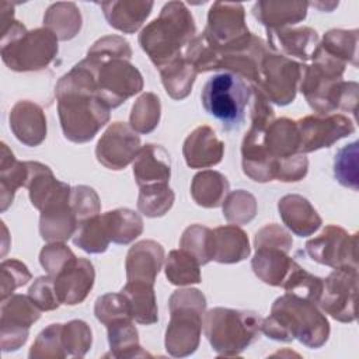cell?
<instances>
[{
    "label": "cell",
    "instance_id": "cell-1",
    "mask_svg": "<svg viewBox=\"0 0 359 359\" xmlns=\"http://www.w3.org/2000/svg\"><path fill=\"white\" fill-rule=\"evenodd\" d=\"M55 94L60 126L70 142H90L108 123L111 108L98 97L94 73L84 59L59 79Z\"/></svg>",
    "mask_w": 359,
    "mask_h": 359
},
{
    "label": "cell",
    "instance_id": "cell-2",
    "mask_svg": "<svg viewBox=\"0 0 359 359\" xmlns=\"http://www.w3.org/2000/svg\"><path fill=\"white\" fill-rule=\"evenodd\" d=\"M311 65H304L299 84L309 105L321 115L346 111L356 115L358 83L344 81L346 63L324 53L318 46Z\"/></svg>",
    "mask_w": 359,
    "mask_h": 359
},
{
    "label": "cell",
    "instance_id": "cell-3",
    "mask_svg": "<svg viewBox=\"0 0 359 359\" xmlns=\"http://www.w3.org/2000/svg\"><path fill=\"white\" fill-rule=\"evenodd\" d=\"M261 331L271 339H299L307 348H321L330 337V323L317 304L289 293L278 297L271 314L262 320Z\"/></svg>",
    "mask_w": 359,
    "mask_h": 359
},
{
    "label": "cell",
    "instance_id": "cell-4",
    "mask_svg": "<svg viewBox=\"0 0 359 359\" xmlns=\"http://www.w3.org/2000/svg\"><path fill=\"white\" fill-rule=\"evenodd\" d=\"M195 34V20L185 3L168 1L160 15L140 31L139 45L160 69L181 56V49L194 39Z\"/></svg>",
    "mask_w": 359,
    "mask_h": 359
},
{
    "label": "cell",
    "instance_id": "cell-5",
    "mask_svg": "<svg viewBox=\"0 0 359 359\" xmlns=\"http://www.w3.org/2000/svg\"><path fill=\"white\" fill-rule=\"evenodd\" d=\"M0 55L14 72H36L49 66L57 55V36L46 27L28 31L13 20L1 28Z\"/></svg>",
    "mask_w": 359,
    "mask_h": 359
},
{
    "label": "cell",
    "instance_id": "cell-6",
    "mask_svg": "<svg viewBox=\"0 0 359 359\" xmlns=\"http://www.w3.org/2000/svg\"><path fill=\"white\" fill-rule=\"evenodd\" d=\"M262 318L250 310L210 309L203 317V331L219 356H238L261 332Z\"/></svg>",
    "mask_w": 359,
    "mask_h": 359
},
{
    "label": "cell",
    "instance_id": "cell-7",
    "mask_svg": "<svg viewBox=\"0 0 359 359\" xmlns=\"http://www.w3.org/2000/svg\"><path fill=\"white\" fill-rule=\"evenodd\" d=\"M168 309L165 349L175 358L189 356L199 346L206 299L198 289H178L170 296Z\"/></svg>",
    "mask_w": 359,
    "mask_h": 359
},
{
    "label": "cell",
    "instance_id": "cell-8",
    "mask_svg": "<svg viewBox=\"0 0 359 359\" xmlns=\"http://www.w3.org/2000/svg\"><path fill=\"white\" fill-rule=\"evenodd\" d=\"M250 98L251 86L240 76L229 72L210 77L201 94L205 111L216 118L227 130L241 126Z\"/></svg>",
    "mask_w": 359,
    "mask_h": 359
},
{
    "label": "cell",
    "instance_id": "cell-9",
    "mask_svg": "<svg viewBox=\"0 0 359 359\" xmlns=\"http://www.w3.org/2000/svg\"><path fill=\"white\" fill-rule=\"evenodd\" d=\"M84 62L94 73L98 97L109 108L119 107L143 90V77L128 59L95 62L86 57Z\"/></svg>",
    "mask_w": 359,
    "mask_h": 359
},
{
    "label": "cell",
    "instance_id": "cell-10",
    "mask_svg": "<svg viewBox=\"0 0 359 359\" xmlns=\"http://www.w3.org/2000/svg\"><path fill=\"white\" fill-rule=\"evenodd\" d=\"M203 34L222 55L248 45L254 35L245 24L244 6L229 1H215L210 6Z\"/></svg>",
    "mask_w": 359,
    "mask_h": 359
},
{
    "label": "cell",
    "instance_id": "cell-11",
    "mask_svg": "<svg viewBox=\"0 0 359 359\" xmlns=\"http://www.w3.org/2000/svg\"><path fill=\"white\" fill-rule=\"evenodd\" d=\"M303 67V63L269 50L261 62L259 80L254 86L269 102L287 105L296 98Z\"/></svg>",
    "mask_w": 359,
    "mask_h": 359
},
{
    "label": "cell",
    "instance_id": "cell-12",
    "mask_svg": "<svg viewBox=\"0 0 359 359\" xmlns=\"http://www.w3.org/2000/svg\"><path fill=\"white\" fill-rule=\"evenodd\" d=\"M356 292L358 268H337L323 279V292L318 306L334 320L352 323L356 320Z\"/></svg>",
    "mask_w": 359,
    "mask_h": 359
},
{
    "label": "cell",
    "instance_id": "cell-13",
    "mask_svg": "<svg viewBox=\"0 0 359 359\" xmlns=\"http://www.w3.org/2000/svg\"><path fill=\"white\" fill-rule=\"evenodd\" d=\"M356 247L358 233L349 234L337 224H328L317 237L306 243V252L313 261L332 269L358 268Z\"/></svg>",
    "mask_w": 359,
    "mask_h": 359
},
{
    "label": "cell",
    "instance_id": "cell-14",
    "mask_svg": "<svg viewBox=\"0 0 359 359\" xmlns=\"http://www.w3.org/2000/svg\"><path fill=\"white\" fill-rule=\"evenodd\" d=\"M0 337L4 352L21 348L29 334V327L39 320L41 309L24 294H11L1 300Z\"/></svg>",
    "mask_w": 359,
    "mask_h": 359
},
{
    "label": "cell",
    "instance_id": "cell-15",
    "mask_svg": "<svg viewBox=\"0 0 359 359\" xmlns=\"http://www.w3.org/2000/svg\"><path fill=\"white\" fill-rule=\"evenodd\" d=\"M296 125L300 136L299 153L302 154L331 147L339 139L355 132L353 121L342 114L307 115L296 121Z\"/></svg>",
    "mask_w": 359,
    "mask_h": 359
},
{
    "label": "cell",
    "instance_id": "cell-16",
    "mask_svg": "<svg viewBox=\"0 0 359 359\" xmlns=\"http://www.w3.org/2000/svg\"><path fill=\"white\" fill-rule=\"evenodd\" d=\"M142 149L140 136L125 122L111 123L95 146V157L105 168L122 170Z\"/></svg>",
    "mask_w": 359,
    "mask_h": 359
},
{
    "label": "cell",
    "instance_id": "cell-17",
    "mask_svg": "<svg viewBox=\"0 0 359 359\" xmlns=\"http://www.w3.org/2000/svg\"><path fill=\"white\" fill-rule=\"evenodd\" d=\"M271 122L251 119V126L241 143L243 171L257 182L272 181L276 174V161L268 154L264 146V135Z\"/></svg>",
    "mask_w": 359,
    "mask_h": 359
},
{
    "label": "cell",
    "instance_id": "cell-18",
    "mask_svg": "<svg viewBox=\"0 0 359 359\" xmlns=\"http://www.w3.org/2000/svg\"><path fill=\"white\" fill-rule=\"evenodd\" d=\"M94 265L87 258H72L53 278L55 290L62 304L74 306L86 300L94 286Z\"/></svg>",
    "mask_w": 359,
    "mask_h": 359
},
{
    "label": "cell",
    "instance_id": "cell-19",
    "mask_svg": "<svg viewBox=\"0 0 359 359\" xmlns=\"http://www.w3.org/2000/svg\"><path fill=\"white\" fill-rule=\"evenodd\" d=\"M72 187L41 210L39 233L48 243H63L74 236L79 220L70 206Z\"/></svg>",
    "mask_w": 359,
    "mask_h": 359
},
{
    "label": "cell",
    "instance_id": "cell-20",
    "mask_svg": "<svg viewBox=\"0 0 359 359\" xmlns=\"http://www.w3.org/2000/svg\"><path fill=\"white\" fill-rule=\"evenodd\" d=\"M266 38L269 50L289 59L296 57L303 62L313 59L320 43L317 31L310 27L266 29Z\"/></svg>",
    "mask_w": 359,
    "mask_h": 359
},
{
    "label": "cell",
    "instance_id": "cell-21",
    "mask_svg": "<svg viewBox=\"0 0 359 359\" xmlns=\"http://www.w3.org/2000/svg\"><path fill=\"white\" fill-rule=\"evenodd\" d=\"M185 163L191 168H208L219 164L224 154V143L217 139L215 130L202 125L194 129L182 146Z\"/></svg>",
    "mask_w": 359,
    "mask_h": 359
},
{
    "label": "cell",
    "instance_id": "cell-22",
    "mask_svg": "<svg viewBox=\"0 0 359 359\" xmlns=\"http://www.w3.org/2000/svg\"><path fill=\"white\" fill-rule=\"evenodd\" d=\"M10 129L25 146H39L46 137V116L43 109L28 100L15 102L10 111Z\"/></svg>",
    "mask_w": 359,
    "mask_h": 359
},
{
    "label": "cell",
    "instance_id": "cell-23",
    "mask_svg": "<svg viewBox=\"0 0 359 359\" xmlns=\"http://www.w3.org/2000/svg\"><path fill=\"white\" fill-rule=\"evenodd\" d=\"M164 262V248L154 240H142L128 251L125 269L128 280L154 285Z\"/></svg>",
    "mask_w": 359,
    "mask_h": 359
},
{
    "label": "cell",
    "instance_id": "cell-24",
    "mask_svg": "<svg viewBox=\"0 0 359 359\" xmlns=\"http://www.w3.org/2000/svg\"><path fill=\"white\" fill-rule=\"evenodd\" d=\"M278 210L283 224L299 237L311 236L323 223L309 199L297 194L282 196L278 202Z\"/></svg>",
    "mask_w": 359,
    "mask_h": 359
},
{
    "label": "cell",
    "instance_id": "cell-25",
    "mask_svg": "<svg viewBox=\"0 0 359 359\" xmlns=\"http://www.w3.org/2000/svg\"><path fill=\"white\" fill-rule=\"evenodd\" d=\"M133 177L139 188L151 184H168L171 177L168 151L160 144L147 143L142 146L133 160Z\"/></svg>",
    "mask_w": 359,
    "mask_h": 359
},
{
    "label": "cell",
    "instance_id": "cell-26",
    "mask_svg": "<svg viewBox=\"0 0 359 359\" xmlns=\"http://www.w3.org/2000/svg\"><path fill=\"white\" fill-rule=\"evenodd\" d=\"M266 52V43L259 36L252 35L248 45L223 53L219 69H224V72L237 74L251 84H257L259 80L261 62Z\"/></svg>",
    "mask_w": 359,
    "mask_h": 359
},
{
    "label": "cell",
    "instance_id": "cell-27",
    "mask_svg": "<svg viewBox=\"0 0 359 359\" xmlns=\"http://www.w3.org/2000/svg\"><path fill=\"white\" fill-rule=\"evenodd\" d=\"M100 6L112 28L123 34H133L150 15L154 3L150 0H112L102 1Z\"/></svg>",
    "mask_w": 359,
    "mask_h": 359
},
{
    "label": "cell",
    "instance_id": "cell-28",
    "mask_svg": "<svg viewBox=\"0 0 359 359\" xmlns=\"http://www.w3.org/2000/svg\"><path fill=\"white\" fill-rule=\"evenodd\" d=\"M294 259L289 257V250L276 245L255 247L251 261L254 273L266 285L282 286Z\"/></svg>",
    "mask_w": 359,
    "mask_h": 359
},
{
    "label": "cell",
    "instance_id": "cell-29",
    "mask_svg": "<svg viewBox=\"0 0 359 359\" xmlns=\"http://www.w3.org/2000/svg\"><path fill=\"white\" fill-rule=\"evenodd\" d=\"M307 1L261 0L252 6V15L266 29H279L303 21L307 15Z\"/></svg>",
    "mask_w": 359,
    "mask_h": 359
},
{
    "label": "cell",
    "instance_id": "cell-30",
    "mask_svg": "<svg viewBox=\"0 0 359 359\" xmlns=\"http://www.w3.org/2000/svg\"><path fill=\"white\" fill-rule=\"evenodd\" d=\"M28 180L25 187L28 188L29 199L34 208L42 210L53 199H56L70 185L59 181L52 170L39 161H27Z\"/></svg>",
    "mask_w": 359,
    "mask_h": 359
},
{
    "label": "cell",
    "instance_id": "cell-31",
    "mask_svg": "<svg viewBox=\"0 0 359 359\" xmlns=\"http://www.w3.org/2000/svg\"><path fill=\"white\" fill-rule=\"evenodd\" d=\"M212 252L213 261L220 264H236L245 259L251 252L247 233L236 224L216 227L212 237Z\"/></svg>",
    "mask_w": 359,
    "mask_h": 359
},
{
    "label": "cell",
    "instance_id": "cell-32",
    "mask_svg": "<svg viewBox=\"0 0 359 359\" xmlns=\"http://www.w3.org/2000/svg\"><path fill=\"white\" fill-rule=\"evenodd\" d=\"M264 146L276 163L282 158L299 154L300 136L296 121L289 118L273 119L265 130Z\"/></svg>",
    "mask_w": 359,
    "mask_h": 359
},
{
    "label": "cell",
    "instance_id": "cell-33",
    "mask_svg": "<svg viewBox=\"0 0 359 359\" xmlns=\"http://www.w3.org/2000/svg\"><path fill=\"white\" fill-rule=\"evenodd\" d=\"M125 296L132 318L143 325H151L158 321V309L153 285L137 280H128L121 289Z\"/></svg>",
    "mask_w": 359,
    "mask_h": 359
},
{
    "label": "cell",
    "instance_id": "cell-34",
    "mask_svg": "<svg viewBox=\"0 0 359 359\" xmlns=\"http://www.w3.org/2000/svg\"><path fill=\"white\" fill-rule=\"evenodd\" d=\"M28 180L27 161H18L6 143H1L0 157V209L1 212L13 203L15 191L25 187Z\"/></svg>",
    "mask_w": 359,
    "mask_h": 359
},
{
    "label": "cell",
    "instance_id": "cell-35",
    "mask_svg": "<svg viewBox=\"0 0 359 359\" xmlns=\"http://www.w3.org/2000/svg\"><path fill=\"white\" fill-rule=\"evenodd\" d=\"M230 189L227 178L213 170H203L194 175L191 195L196 205L202 208H217L223 203Z\"/></svg>",
    "mask_w": 359,
    "mask_h": 359
},
{
    "label": "cell",
    "instance_id": "cell-36",
    "mask_svg": "<svg viewBox=\"0 0 359 359\" xmlns=\"http://www.w3.org/2000/svg\"><path fill=\"white\" fill-rule=\"evenodd\" d=\"M132 318H119L107 327L111 355L114 358H146L151 356L139 344V334Z\"/></svg>",
    "mask_w": 359,
    "mask_h": 359
},
{
    "label": "cell",
    "instance_id": "cell-37",
    "mask_svg": "<svg viewBox=\"0 0 359 359\" xmlns=\"http://www.w3.org/2000/svg\"><path fill=\"white\" fill-rule=\"evenodd\" d=\"M165 93L172 100H184L189 95L198 72L184 55L172 59L158 69Z\"/></svg>",
    "mask_w": 359,
    "mask_h": 359
},
{
    "label": "cell",
    "instance_id": "cell-38",
    "mask_svg": "<svg viewBox=\"0 0 359 359\" xmlns=\"http://www.w3.org/2000/svg\"><path fill=\"white\" fill-rule=\"evenodd\" d=\"M43 27L50 29L57 39L69 41L81 28V14L72 1H57L50 4L43 15Z\"/></svg>",
    "mask_w": 359,
    "mask_h": 359
},
{
    "label": "cell",
    "instance_id": "cell-39",
    "mask_svg": "<svg viewBox=\"0 0 359 359\" xmlns=\"http://www.w3.org/2000/svg\"><path fill=\"white\" fill-rule=\"evenodd\" d=\"M109 238L115 244H129L143 231V220L139 213L128 208L108 210L104 215Z\"/></svg>",
    "mask_w": 359,
    "mask_h": 359
},
{
    "label": "cell",
    "instance_id": "cell-40",
    "mask_svg": "<svg viewBox=\"0 0 359 359\" xmlns=\"http://www.w3.org/2000/svg\"><path fill=\"white\" fill-rule=\"evenodd\" d=\"M164 271L168 282L175 286L194 285L202 280L199 262L194 255L182 248L168 252Z\"/></svg>",
    "mask_w": 359,
    "mask_h": 359
},
{
    "label": "cell",
    "instance_id": "cell-41",
    "mask_svg": "<svg viewBox=\"0 0 359 359\" xmlns=\"http://www.w3.org/2000/svg\"><path fill=\"white\" fill-rule=\"evenodd\" d=\"M73 243L88 254H101L107 251L111 238L102 215L93 216L79 224Z\"/></svg>",
    "mask_w": 359,
    "mask_h": 359
},
{
    "label": "cell",
    "instance_id": "cell-42",
    "mask_svg": "<svg viewBox=\"0 0 359 359\" xmlns=\"http://www.w3.org/2000/svg\"><path fill=\"white\" fill-rule=\"evenodd\" d=\"M318 48L344 63L358 66V29H330L324 34Z\"/></svg>",
    "mask_w": 359,
    "mask_h": 359
},
{
    "label": "cell",
    "instance_id": "cell-43",
    "mask_svg": "<svg viewBox=\"0 0 359 359\" xmlns=\"http://www.w3.org/2000/svg\"><path fill=\"white\" fill-rule=\"evenodd\" d=\"M282 287L292 296L318 304L323 292V279L307 272L294 261Z\"/></svg>",
    "mask_w": 359,
    "mask_h": 359
},
{
    "label": "cell",
    "instance_id": "cell-44",
    "mask_svg": "<svg viewBox=\"0 0 359 359\" xmlns=\"http://www.w3.org/2000/svg\"><path fill=\"white\" fill-rule=\"evenodd\" d=\"M160 98L154 93H143L132 107L129 125L135 132L147 135L157 128L160 122Z\"/></svg>",
    "mask_w": 359,
    "mask_h": 359
},
{
    "label": "cell",
    "instance_id": "cell-45",
    "mask_svg": "<svg viewBox=\"0 0 359 359\" xmlns=\"http://www.w3.org/2000/svg\"><path fill=\"white\" fill-rule=\"evenodd\" d=\"M175 195L168 184H151L140 187L137 209L147 217H161L174 205Z\"/></svg>",
    "mask_w": 359,
    "mask_h": 359
},
{
    "label": "cell",
    "instance_id": "cell-46",
    "mask_svg": "<svg viewBox=\"0 0 359 359\" xmlns=\"http://www.w3.org/2000/svg\"><path fill=\"white\" fill-rule=\"evenodd\" d=\"M184 56L198 73L219 70L222 59L220 50L206 38L203 32L195 35L194 39L187 45Z\"/></svg>",
    "mask_w": 359,
    "mask_h": 359
},
{
    "label": "cell",
    "instance_id": "cell-47",
    "mask_svg": "<svg viewBox=\"0 0 359 359\" xmlns=\"http://www.w3.org/2000/svg\"><path fill=\"white\" fill-rule=\"evenodd\" d=\"M212 237V229L202 224H192L184 230L180 240V247L194 255L199 265H206L208 262L213 261Z\"/></svg>",
    "mask_w": 359,
    "mask_h": 359
},
{
    "label": "cell",
    "instance_id": "cell-48",
    "mask_svg": "<svg viewBox=\"0 0 359 359\" xmlns=\"http://www.w3.org/2000/svg\"><path fill=\"white\" fill-rule=\"evenodd\" d=\"M223 216L231 224H247L257 215V201L252 194L237 189L230 194L223 201Z\"/></svg>",
    "mask_w": 359,
    "mask_h": 359
},
{
    "label": "cell",
    "instance_id": "cell-49",
    "mask_svg": "<svg viewBox=\"0 0 359 359\" xmlns=\"http://www.w3.org/2000/svg\"><path fill=\"white\" fill-rule=\"evenodd\" d=\"M358 146V142H352L341 147L334 158V175L337 181L352 191L359 189Z\"/></svg>",
    "mask_w": 359,
    "mask_h": 359
},
{
    "label": "cell",
    "instance_id": "cell-50",
    "mask_svg": "<svg viewBox=\"0 0 359 359\" xmlns=\"http://www.w3.org/2000/svg\"><path fill=\"white\" fill-rule=\"evenodd\" d=\"M62 341L67 356L83 358L93 344V334L83 320H72L62 324Z\"/></svg>",
    "mask_w": 359,
    "mask_h": 359
},
{
    "label": "cell",
    "instance_id": "cell-51",
    "mask_svg": "<svg viewBox=\"0 0 359 359\" xmlns=\"http://www.w3.org/2000/svg\"><path fill=\"white\" fill-rule=\"evenodd\" d=\"M67 352L62 341V324H50L43 328L31 346L29 358H66Z\"/></svg>",
    "mask_w": 359,
    "mask_h": 359
},
{
    "label": "cell",
    "instance_id": "cell-52",
    "mask_svg": "<svg viewBox=\"0 0 359 359\" xmlns=\"http://www.w3.org/2000/svg\"><path fill=\"white\" fill-rule=\"evenodd\" d=\"M87 57L95 62H104L109 59H128L132 57V49L129 42L119 35L102 36L93 43L87 50Z\"/></svg>",
    "mask_w": 359,
    "mask_h": 359
},
{
    "label": "cell",
    "instance_id": "cell-53",
    "mask_svg": "<svg viewBox=\"0 0 359 359\" xmlns=\"http://www.w3.org/2000/svg\"><path fill=\"white\" fill-rule=\"evenodd\" d=\"M94 314L104 325H108L119 318H132L129 304L121 292L100 296L94 306Z\"/></svg>",
    "mask_w": 359,
    "mask_h": 359
},
{
    "label": "cell",
    "instance_id": "cell-54",
    "mask_svg": "<svg viewBox=\"0 0 359 359\" xmlns=\"http://www.w3.org/2000/svg\"><path fill=\"white\" fill-rule=\"evenodd\" d=\"M70 206L79 220V224L93 216H97L101 210V202L97 192L87 185H77L72 188Z\"/></svg>",
    "mask_w": 359,
    "mask_h": 359
},
{
    "label": "cell",
    "instance_id": "cell-55",
    "mask_svg": "<svg viewBox=\"0 0 359 359\" xmlns=\"http://www.w3.org/2000/svg\"><path fill=\"white\" fill-rule=\"evenodd\" d=\"M1 272V300L11 296L17 287L31 280L32 275L27 265L18 259H4L0 266Z\"/></svg>",
    "mask_w": 359,
    "mask_h": 359
},
{
    "label": "cell",
    "instance_id": "cell-56",
    "mask_svg": "<svg viewBox=\"0 0 359 359\" xmlns=\"http://www.w3.org/2000/svg\"><path fill=\"white\" fill-rule=\"evenodd\" d=\"M28 296L42 311L56 310L62 304L55 290L53 278L49 275L36 278L28 289Z\"/></svg>",
    "mask_w": 359,
    "mask_h": 359
},
{
    "label": "cell",
    "instance_id": "cell-57",
    "mask_svg": "<svg viewBox=\"0 0 359 359\" xmlns=\"http://www.w3.org/2000/svg\"><path fill=\"white\" fill-rule=\"evenodd\" d=\"M74 257L76 255L73 254V251L63 243H49L41 250L39 262L46 273L55 278L63 269V266Z\"/></svg>",
    "mask_w": 359,
    "mask_h": 359
},
{
    "label": "cell",
    "instance_id": "cell-58",
    "mask_svg": "<svg viewBox=\"0 0 359 359\" xmlns=\"http://www.w3.org/2000/svg\"><path fill=\"white\" fill-rule=\"evenodd\" d=\"M309 170V160L304 154L299 153L276 163L275 180L282 182H296L306 177Z\"/></svg>",
    "mask_w": 359,
    "mask_h": 359
},
{
    "label": "cell",
    "instance_id": "cell-59",
    "mask_svg": "<svg viewBox=\"0 0 359 359\" xmlns=\"http://www.w3.org/2000/svg\"><path fill=\"white\" fill-rule=\"evenodd\" d=\"M259 245H276L290 251L293 245V238L287 230L272 223V224H266L265 227L257 231L254 238V247H259Z\"/></svg>",
    "mask_w": 359,
    "mask_h": 359
},
{
    "label": "cell",
    "instance_id": "cell-60",
    "mask_svg": "<svg viewBox=\"0 0 359 359\" xmlns=\"http://www.w3.org/2000/svg\"><path fill=\"white\" fill-rule=\"evenodd\" d=\"M314 6L320 10H325V11H332V8H335L338 6V1H331V3H309V6Z\"/></svg>",
    "mask_w": 359,
    "mask_h": 359
}]
</instances>
